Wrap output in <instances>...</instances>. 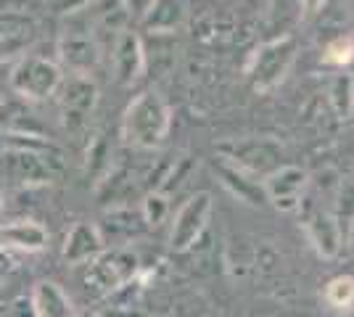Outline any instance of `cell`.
I'll list each match as a JSON object with an SVG mask.
<instances>
[{
  "label": "cell",
  "mask_w": 354,
  "mask_h": 317,
  "mask_svg": "<svg viewBox=\"0 0 354 317\" xmlns=\"http://www.w3.org/2000/svg\"><path fill=\"white\" fill-rule=\"evenodd\" d=\"M164 214H167V198L162 193H151L146 198V204H143V220L148 225H159L164 220Z\"/></svg>",
  "instance_id": "cell-20"
},
{
  "label": "cell",
  "mask_w": 354,
  "mask_h": 317,
  "mask_svg": "<svg viewBox=\"0 0 354 317\" xmlns=\"http://www.w3.org/2000/svg\"><path fill=\"white\" fill-rule=\"evenodd\" d=\"M56 98L64 111H72V114H88L93 111V106L98 101V88L88 75H69L61 79Z\"/></svg>",
  "instance_id": "cell-9"
},
{
  "label": "cell",
  "mask_w": 354,
  "mask_h": 317,
  "mask_svg": "<svg viewBox=\"0 0 354 317\" xmlns=\"http://www.w3.org/2000/svg\"><path fill=\"white\" fill-rule=\"evenodd\" d=\"M138 262L130 251L124 249H114V251H104L101 257H95L88 265L85 272V288L88 294L95 296H111L117 288H122L124 283H130L135 275Z\"/></svg>",
  "instance_id": "cell-2"
},
{
  "label": "cell",
  "mask_w": 354,
  "mask_h": 317,
  "mask_svg": "<svg viewBox=\"0 0 354 317\" xmlns=\"http://www.w3.org/2000/svg\"><path fill=\"white\" fill-rule=\"evenodd\" d=\"M3 217H6V193L0 188V225H3Z\"/></svg>",
  "instance_id": "cell-23"
},
{
  "label": "cell",
  "mask_w": 354,
  "mask_h": 317,
  "mask_svg": "<svg viewBox=\"0 0 354 317\" xmlns=\"http://www.w3.org/2000/svg\"><path fill=\"white\" fill-rule=\"evenodd\" d=\"M0 246L8 251H27V254H37L48 246V230L35 220H14L0 225Z\"/></svg>",
  "instance_id": "cell-8"
},
{
  "label": "cell",
  "mask_w": 354,
  "mask_h": 317,
  "mask_svg": "<svg viewBox=\"0 0 354 317\" xmlns=\"http://www.w3.org/2000/svg\"><path fill=\"white\" fill-rule=\"evenodd\" d=\"M90 8H95V14L101 19V24L109 30H117L127 21V6L124 0H90Z\"/></svg>",
  "instance_id": "cell-17"
},
{
  "label": "cell",
  "mask_w": 354,
  "mask_h": 317,
  "mask_svg": "<svg viewBox=\"0 0 354 317\" xmlns=\"http://www.w3.org/2000/svg\"><path fill=\"white\" fill-rule=\"evenodd\" d=\"M169 127V111L156 93H140L124 111V135L135 146L153 148Z\"/></svg>",
  "instance_id": "cell-1"
},
{
  "label": "cell",
  "mask_w": 354,
  "mask_h": 317,
  "mask_svg": "<svg viewBox=\"0 0 354 317\" xmlns=\"http://www.w3.org/2000/svg\"><path fill=\"white\" fill-rule=\"evenodd\" d=\"M209 209H212V204H209L207 193H198L191 201H185V206L177 211L175 222H172V236H169V243L175 251H185L196 243V238L201 236V230L207 225Z\"/></svg>",
  "instance_id": "cell-5"
},
{
  "label": "cell",
  "mask_w": 354,
  "mask_h": 317,
  "mask_svg": "<svg viewBox=\"0 0 354 317\" xmlns=\"http://www.w3.org/2000/svg\"><path fill=\"white\" fill-rule=\"evenodd\" d=\"M61 79V69L53 61L43 59V56H27L14 66L11 72V88H14L21 98H32V101H43L48 95H56Z\"/></svg>",
  "instance_id": "cell-3"
},
{
  "label": "cell",
  "mask_w": 354,
  "mask_h": 317,
  "mask_svg": "<svg viewBox=\"0 0 354 317\" xmlns=\"http://www.w3.org/2000/svg\"><path fill=\"white\" fill-rule=\"evenodd\" d=\"M143 64H146V53H143L140 40L135 37L133 32H124L117 40V48H114V72H117V79L122 85L135 82L140 77V72H143Z\"/></svg>",
  "instance_id": "cell-11"
},
{
  "label": "cell",
  "mask_w": 354,
  "mask_h": 317,
  "mask_svg": "<svg viewBox=\"0 0 354 317\" xmlns=\"http://www.w3.org/2000/svg\"><path fill=\"white\" fill-rule=\"evenodd\" d=\"M177 21H180V3L177 0H153L143 14V24L151 32L172 30Z\"/></svg>",
  "instance_id": "cell-15"
},
{
  "label": "cell",
  "mask_w": 354,
  "mask_h": 317,
  "mask_svg": "<svg viewBox=\"0 0 354 317\" xmlns=\"http://www.w3.org/2000/svg\"><path fill=\"white\" fill-rule=\"evenodd\" d=\"M11 270H14V259H11V254L0 246V280H3Z\"/></svg>",
  "instance_id": "cell-22"
},
{
  "label": "cell",
  "mask_w": 354,
  "mask_h": 317,
  "mask_svg": "<svg viewBox=\"0 0 354 317\" xmlns=\"http://www.w3.org/2000/svg\"><path fill=\"white\" fill-rule=\"evenodd\" d=\"M104 238L98 233V225L90 222H77L64 238L61 257L66 265H90L95 257L104 254Z\"/></svg>",
  "instance_id": "cell-6"
},
{
  "label": "cell",
  "mask_w": 354,
  "mask_h": 317,
  "mask_svg": "<svg viewBox=\"0 0 354 317\" xmlns=\"http://www.w3.org/2000/svg\"><path fill=\"white\" fill-rule=\"evenodd\" d=\"M310 236L315 246L323 251L325 257H333L336 249H339V233H336V225L325 217V214H317L310 222Z\"/></svg>",
  "instance_id": "cell-16"
},
{
  "label": "cell",
  "mask_w": 354,
  "mask_h": 317,
  "mask_svg": "<svg viewBox=\"0 0 354 317\" xmlns=\"http://www.w3.org/2000/svg\"><path fill=\"white\" fill-rule=\"evenodd\" d=\"M328 53H333V61H349L352 59V43H336V46L328 48Z\"/></svg>",
  "instance_id": "cell-21"
},
{
  "label": "cell",
  "mask_w": 354,
  "mask_h": 317,
  "mask_svg": "<svg viewBox=\"0 0 354 317\" xmlns=\"http://www.w3.org/2000/svg\"><path fill=\"white\" fill-rule=\"evenodd\" d=\"M59 151L53 153H30V151H16L6 153V166H8V175L14 177L19 185H43L48 182L56 172H59Z\"/></svg>",
  "instance_id": "cell-4"
},
{
  "label": "cell",
  "mask_w": 354,
  "mask_h": 317,
  "mask_svg": "<svg viewBox=\"0 0 354 317\" xmlns=\"http://www.w3.org/2000/svg\"><path fill=\"white\" fill-rule=\"evenodd\" d=\"M301 188H304V172H299V169H283L281 175H275L272 180L267 182L270 198L283 209L294 206Z\"/></svg>",
  "instance_id": "cell-13"
},
{
  "label": "cell",
  "mask_w": 354,
  "mask_h": 317,
  "mask_svg": "<svg viewBox=\"0 0 354 317\" xmlns=\"http://www.w3.org/2000/svg\"><path fill=\"white\" fill-rule=\"evenodd\" d=\"M0 151L16 153V151H30V153H53L59 151L45 135H35V133H19V130H0Z\"/></svg>",
  "instance_id": "cell-14"
},
{
  "label": "cell",
  "mask_w": 354,
  "mask_h": 317,
  "mask_svg": "<svg viewBox=\"0 0 354 317\" xmlns=\"http://www.w3.org/2000/svg\"><path fill=\"white\" fill-rule=\"evenodd\" d=\"M59 59L72 75H88L98 64V48L85 30H66L59 40Z\"/></svg>",
  "instance_id": "cell-7"
},
{
  "label": "cell",
  "mask_w": 354,
  "mask_h": 317,
  "mask_svg": "<svg viewBox=\"0 0 354 317\" xmlns=\"http://www.w3.org/2000/svg\"><path fill=\"white\" fill-rule=\"evenodd\" d=\"M140 222H143V217L138 214V211H130V209H119V211H111L109 217L104 220V225L98 227V233H101V238L111 243H119V241H127V238H133L135 233L140 230Z\"/></svg>",
  "instance_id": "cell-12"
},
{
  "label": "cell",
  "mask_w": 354,
  "mask_h": 317,
  "mask_svg": "<svg viewBox=\"0 0 354 317\" xmlns=\"http://www.w3.org/2000/svg\"><path fill=\"white\" fill-rule=\"evenodd\" d=\"M85 317H101V315H85Z\"/></svg>",
  "instance_id": "cell-24"
},
{
  "label": "cell",
  "mask_w": 354,
  "mask_h": 317,
  "mask_svg": "<svg viewBox=\"0 0 354 317\" xmlns=\"http://www.w3.org/2000/svg\"><path fill=\"white\" fill-rule=\"evenodd\" d=\"M325 299L336 309H349L354 304V278H336L325 288Z\"/></svg>",
  "instance_id": "cell-18"
},
{
  "label": "cell",
  "mask_w": 354,
  "mask_h": 317,
  "mask_svg": "<svg viewBox=\"0 0 354 317\" xmlns=\"http://www.w3.org/2000/svg\"><path fill=\"white\" fill-rule=\"evenodd\" d=\"M32 27L27 16L14 14V11H0V40L6 37H21Z\"/></svg>",
  "instance_id": "cell-19"
},
{
  "label": "cell",
  "mask_w": 354,
  "mask_h": 317,
  "mask_svg": "<svg viewBox=\"0 0 354 317\" xmlns=\"http://www.w3.org/2000/svg\"><path fill=\"white\" fill-rule=\"evenodd\" d=\"M30 307L35 317H74V304L69 294L53 280H43L32 288Z\"/></svg>",
  "instance_id": "cell-10"
}]
</instances>
